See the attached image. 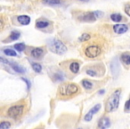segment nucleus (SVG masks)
<instances>
[{
  "label": "nucleus",
  "mask_w": 130,
  "mask_h": 129,
  "mask_svg": "<svg viewBox=\"0 0 130 129\" xmlns=\"http://www.w3.org/2000/svg\"><path fill=\"white\" fill-rule=\"evenodd\" d=\"M47 47L50 51L57 55H62L67 51V47L64 43L57 39H50L47 40Z\"/></svg>",
  "instance_id": "obj_5"
},
{
  "label": "nucleus",
  "mask_w": 130,
  "mask_h": 129,
  "mask_svg": "<svg viewBox=\"0 0 130 129\" xmlns=\"http://www.w3.org/2000/svg\"><path fill=\"white\" fill-rule=\"evenodd\" d=\"M11 127V124L8 121H3L0 124V129H9Z\"/></svg>",
  "instance_id": "obj_27"
},
{
  "label": "nucleus",
  "mask_w": 130,
  "mask_h": 129,
  "mask_svg": "<svg viewBox=\"0 0 130 129\" xmlns=\"http://www.w3.org/2000/svg\"><path fill=\"white\" fill-rule=\"evenodd\" d=\"M124 110H125V112H130V98L128 99L126 103H125Z\"/></svg>",
  "instance_id": "obj_28"
},
{
  "label": "nucleus",
  "mask_w": 130,
  "mask_h": 129,
  "mask_svg": "<svg viewBox=\"0 0 130 129\" xmlns=\"http://www.w3.org/2000/svg\"><path fill=\"white\" fill-rule=\"evenodd\" d=\"M49 25H50V22L45 19H39L36 22V27L38 29H45V28L49 27Z\"/></svg>",
  "instance_id": "obj_14"
},
{
  "label": "nucleus",
  "mask_w": 130,
  "mask_h": 129,
  "mask_svg": "<svg viewBox=\"0 0 130 129\" xmlns=\"http://www.w3.org/2000/svg\"><path fill=\"white\" fill-rule=\"evenodd\" d=\"M77 19L83 22H94L96 21L97 15L96 12H78Z\"/></svg>",
  "instance_id": "obj_6"
},
{
  "label": "nucleus",
  "mask_w": 130,
  "mask_h": 129,
  "mask_svg": "<svg viewBox=\"0 0 130 129\" xmlns=\"http://www.w3.org/2000/svg\"><path fill=\"white\" fill-rule=\"evenodd\" d=\"M1 62L2 63H6V64H10V66H11V67L13 68V70H14V72H16V73H18V74H24L26 72V69L24 67H22V66H19L18 64H16V63H13V62H9V61H7V60H6L5 59L3 56H1Z\"/></svg>",
  "instance_id": "obj_9"
},
{
  "label": "nucleus",
  "mask_w": 130,
  "mask_h": 129,
  "mask_svg": "<svg viewBox=\"0 0 130 129\" xmlns=\"http://www.w3.org/2000/svg\"><path fill=\"white\" fill-rule=\"evenodd\" d=\"M110 121L109 119V118H107V116L103 118L99 121V123H98V127H100V128H107V127H110Z\"/></svg>",
  "instance_id": "obj_15"
},
{
  "label": "nucleus",
  "mask_w": 130,
  "mask_h": 129,
  "mask_svg": "<svg viewBox=\"0 0 130 129\" xmlns=\"http://www.w3.org/2000/svg\"><path fill=\"white\" fill-rule=\"evenodd\" d=\"M81 84L86 90H87V91L93 89V87H94V84H93V83L91 82V81H89V80H87V79H84V80H82L81 81Z\"/></svg>",
  "instance_id": "obj_18"
},
{
  "label": "nucleus",
  "mask_w": 130,
  "mask_h": 129,
  "mask_svg": "<svg viewBox=\"0 0 130 129\" xmlns=\"http://www.w3.org/2000/svg\"><path fill=\"white\" fill-rule=\"evenodd\" d=\"M79 67H80V63L78 61H71L69 65V70L72 74H78L79 72Z\"/></svg>",
  "instance_id": "obj_12"
},
{
  "label": "nucleus",
  "mask_w": 130,
  "mask_h": 129,
  "mask_svg": "<svg viewBox=\"0 0 130 129\" xmlns=\"http://www.w3.org/2000/svg\"><path fill=\"white\" fill-rule=\"evenodd\" d=\"M103 49V44L101 40H94L87 41L83 47V53L87 58H96L101 56Z\"/></svg>",
  "instance_id": "obj_1"
},
{
  "label": "nucleus",
  "mask_w": 130,
  "mask_h": 129,
  "mask_svg": "<svg viewBox=\"0 0 130 129\" xmlns=\"http://www.w3.org/2000/svg\"><path fill=\"white\" fill-rule=\"evenodd\" d=\"M22 80L23 81V82H25V84H27V89H28V90H29V89H30V86H31L30 82H29V81L28 80V79L24 78V77H22Z\"/></svg>",
  "instance_id": "obj_30"
},
{
  "label": "nucleus",
  "mask_w": 130,
  "mask_h": 129,
  "mask_svg": "<svg viewBox=\"0 0 130 129\" xmlns=\"http://www.w3.org/2000/svg\"><path fill=\"white\" fill-rule=\"evenodd\" d=\"M101 67H103V66H89L84 68V71L86 72L87 75H88L89 76L92 77H99L103 75V73L101 72Z\"/></svg>",
  "instance_id": "obj_7"
},
{
  "label": "nucleus",
  "mask_w": 130,
  "mask_h": 129,
  "mask_svg": "<svg viewBox=\"0 0 130 129\" xmlns=\"http://www.w3.org/2000/svg\"><path fill=\"white\" fill-rule=\"evenodd\" d=\"M112 30L116 34H123L128 31V27L126 24H116V25H113Z\"/></svg>",
  "instance_id": "obj_11"
},
{
  "label": "nucleus",
  "mask_w": 130,
  "mask_h": 129,
  "mask_svg": "<svg viewBox=\"0 0 130 129\" xmlns=\"http://www.w3.org/2000/svg\"><path fill=\"white\" fill-rule=\"evenodd\" d=\"M42 3L48 6H59L61 4V0H42Z\"/></svg>",
  "instance_id": "obj_19"
},
{
  "label": "nucleus",
  "mask_w": 130,
  "mask_h": 129,
  "mask_svg": "<svg viewBox=\"0 0 130 129\" xmlns=\"http://www.w3.org/2000/svg\"><path fill=\"white\" fill-rule=\"evenodd\" d=\"M120 60L125 66H130V53H123L120 56Z\"/></svg>",
  "instance_id": "obj_17"
},
{
  "label": "nucleus",
  "mask_w": 130,
  "mask_h": 129,
  "mask_svg": "<svg viewBox=\"0 0 130 129\" xmlns=\"http://www.w3.org/2000/svg\"><path fill=\"white\" fill-rule=\"evenodd\" d=\"M124 11L128 16L130 17V4H126L125 5V8H124Z\"/></svg>",
  "instance_id": "obj_29"
},
{
  "label": "nucleus",
  "mask_w": 130,
  "mask_h": 129,
  "mask_svg": "<svg viewBox=\"0 0 130 129\" xmlns=\"http://www.w3.org/2000/svg\"><path fill=\"white\" fill-rule=\"evenodd\" d=\"M79 92V88L76 84L73 83H65L60 85L58 89V98L59 99H67L72 98Z\"/></svg>",
  "instance_id": "obj_2"
},
{
  "label": "nucleus",
  "mask_w": 130,
  "mask_h": 129,
  "mask_svg": "<svg viewBox=\"0 0 130 129\" xmlns=\"http://www.w3.org/2000/svg\"><path fill=\"white\" fill-rule=\"evenodd\" d=\"M25 44L24 43H17L14 45V49H16L17 51H19V52H22V51H24L25 50Z\"/></svg>",
  "instance_id": "obj_25"
},
{
  "label": "nucleus",
  "mask_w": 130,
  "mask_h": 129,
  "mask_svg": "<svg viewBox=\"0 0 130 129\" xmlns=\"http://www.w3.org/2000/svg\"><path fill=\"white\" fill-rule=\"evenodd\" d=\"M79 1H82V2H87L89 0H79Z\"/></svg>",
  "instance_id": "obj_31"
},
{
  "label": "nucleus",
  "mask_w": 130,
  "mask_h": 129,
  "mask_svg": "<svg viewBox=\"0 0 130 129\" xmlns=\"http://www.w3.org/2000/svg\"><path fill=\"white\" fill-rule=\"evenodd\" d=\"M3 52H4L6 56H17L16 52H15L14 50H13V49H4V50H3Z\"/></svg>",
  "instance_id": "obj_24"
},
{
  "label": "nucleus",
  "mask_w": 130,
  "mask_h": 129,
  "mask_svg": "<svg viewBox=\"0 0 130 129\" xmlns=\"http://www.w3.org/2000/svg\"><path fill=\"white\" fill-rule=\"evenodd\" d=\"M110 70L114 75H117L119 72V63L117 58H114L110 63Z\"/></svg>",
  "instance_id": "obj_13"
},
{
  "label": "nucleus",
  "mask_w": 130,
  "mask_h": 129,
  "mask_svg": "<svg viewBox=\"0 0 130 129\" xmlns=\"http://www.w3.org/2000/svg\"><path fill=\"white\" fill-rule=\"evenodd\" d=\"M53 79H54V81H62L64 78H63V75L61 72H57V73L54 74Z\"/></svg>",
  "instance_id": "obj_26"
},
{
  "label": "nucleus",
  "mask_w": 130,
  "mask_h": 129,
  "mask_svg": "<svg viewBox=\"0 0 130 129\" xmlns=\"http://www.w3.org/2000/svg\"><path fill=\"white\" fill-rule=\"evenodd\" d=\"M31 66H32V69L34 70L37 73H40L42 71V66L38 63H32L31 64Z\"/></svg>",
  "instance_id": "obj_23"
},
{
  "label": "nucleus",
  "mask_w": 130,
  "mask_h": 129,
  "mask_svg": "<svg viewBox=\"0 0 130 129\" xmlns=\"http://www.w3.org/2000/svg\"><path fill=\"white\" fill-rule=\"evenodd\" d=\"M100 109H101V104H96L95 106H94V107H93L92 109H91L90 110H89L88 112L85 115V118H84L85 121L90 122L93 118V116H94L95 113H97L98 111L100 110Z\"/></svg>",
  "instance_id": "obj_10"
},
{
  "label": "nucleus",
  "mask_w": 130,
  "mask_h": 129,
  "mask_svg": "<svg viewBox=\"0 0 130 129\" xmlns=\"http://www.w3.org/2000/svg\"><path fill=\"white\" fill-rule=\"evenodd\" d=\"M45 50L44 48L38 47V48H32L30 50V56L33 58H36V59H40V58L43 57V56L45 55Z\"/></svg>",
  "instance_id": "obj_8"
},
{
  "label": "nucleus",
  "mask_w": 130,
  "mask_h": 129,
  "mask_svg": "<svg viewBox=\"0 0 130 129\" xmlns=\"http://www.w3.org/2000/svg\"><path fill=\"white\" fill-rule=\"evenodd\" d=\"M20 36H21V33L19 32V31H12V32L10 33L9 39H10V40H18V39L20 38Z\"/></svg>",
  "instance_id": "obj_21"
},
{
  "label": "nucleus",
  "mask_w": 130,
  "mask_h": 129,
  "mask_svg": "<svg viewBox=\"0 0 130 129\" xmlns=\"http://www.w3.org/2000/svg\"><path fill=\"white\" fill-rule=\"evenodd\" d=\"M26 108H27V105L25 102H21V103H17L15 105H12L11 107L8 108L6 115L13 119H19L25 113Z\"/></svg>",
  "instance_id": "obj_4"
},
{
  "label": "nucleus",
  "mask_w": 130,
  "mask_h": 129,
  "mask_svg": "<svg viewBox=\"0 0 130 129\" xmlns=\"http://www.w3.org/2000/svg\"><path fill=\"white\" fill-rule=\"evenodd\" d=\"M120 94L121 90L117 89L109 96L105 102V112L111 113L113 111L117 110L119 105V100H120Z\"/></svg>",
  "instance_id": "obj_3"
},
{
  "label": "nucleus",
  "mask_w": 130,
  "mask_h": 129,
  "mask_svg": "<svg viewBox=\"0 0 130 129\" xmlns=\"http://www.w3.org/2000/svg\"><path fill=\"white\" fill-rule=\"evenodd\" d=\"M91 38H92V36H91L89 33H83V34L79 37V41L87 42V41H88V40H90Z\"/></svg>",
  "instance_id": "obj_22"
},
{
  "label": "nucleus",
  "mask_w": 130,
  "mask_h": 129,
  "mask_svg": "<svg viewBox=\"0 0 130 129\" xmlns=\"http://www.w3.org/2000/svg\"><path fill=\"white\" fill-rule=\"evenodd\" d=\"M17 21L22 25H28L30 22V17L28 15H19V16H17Z\"/></svg>",
  "instance_id": "obj_16"
},
{
  "label": "nucleus",
  "mask_w": 130,
  "mask_h": 129,
  "mask_svg": "<svg viewBox=\"0 0 130 129\" xmlns=\"http://www.w3.org/2000/svg\"><path fill=\"white\" fill-rule=\"evenodd\" d=\"M110 19H111L112 22H121V20H122V15H121L120 14H118V13L111 14V15H110Z\"/></svg>",
  "instance_id": "obj_20"
}]
</instances>
